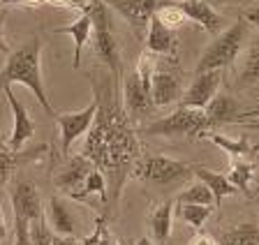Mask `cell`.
<instances>
[{
  "label": "cell",
  "mask_w": 259,
  "mask_h": 245,
  "mask_svg": "<svg viewBox=\"0 0 259 245\" xmlns=\"http://www.w3.org/2000/svg\"><path fill=\"white\" fill-rule=\"evenodd\" d=\"M109 76H91L97 111L91 130L86 132L83 155L91 158V162L107 176V185L111 187V204H116L125 178L135 174V167L139 162V141L135 130L130 127V116L123 109L120 86Z\"/></svg>",
  "instance_id": "1"
},
{
  "label": "cell",
  "mask_w": 259,
  "mask_h": 245,
  "mask_svg": "<svg viewBox=\"0 0 259 245\" xmlns=\"http://www.w3.org/2000/svg\"><path fill=\"white\" fill-rule=\"evenodd\" d=\"M12 83H21L32 95L37 97L39 107L47 111L51 118H56V109L49 102L47 88L42 79V42L32 37L30 42L21 44L16 51H10L5 60V67L0 70V88L12 86Z\"/></svg>",
  "instance_id": "2"
},
{
  "label": "cell",
  "mask_w": 259,
  "mask_h": 245,
  "mask_svg": "<svg viewBox=\"0 0 259 245\" xmlns=\"http://www.w3.org/2000/svg\"><path fill=\"white\" fill-rule=\"evenodd\" d=\"M88 14L93 19V37H95V54L97 58H102V63L109 67L113 81L120 86L123 79V63H120V49L113 35L111 17H109V5L102 0H91L88 5Z\"/></svg>",
  "instance_id": "3"
},
{
  "label": "cell",
  "mask_w": 259,
  "mask_h": 245,
  "mask_svg": "<svg viewBox=\"0 0 259 245\" xmlns=\"http://www.w3.org/2000/svg\"><path fill=\"white\" fill-rule=\"evenodd\" d=\"M250 23L245 19H238L234 26L215 35V39L208 44L201 54L199 63H197V74L199 72H210V70H225L238 58L243 44L248 39Z\"/></svg>",
  "instance_id": "4"
},
{
  "label": "cell",
  "mask_w": 259,
  "mask_h": 245,
  "mask_svg": "<svg viewBox=\"0 0 259 245\" xmlns=\"http://www.w3.org/2000/svg\"><path fill=\"white\" fill-rule=\"evenodd\" d=\"M135 176L146 183L148 187L164 190V187H176L194 176V164L181 162V160L167 158V155H148L139 160L135 167Z\"/></svg>",
  "instance_id": "5"
},
{
  "label": "cell",
  "mask_w": 259,
  "mask_h": 245,
  "mask_svg": "<svg viewBox=\"0 0 259 245\" xmlns=\"http://www.w3.org/2000/svg\"><path fill=\"white\" fill-rule=\"evenodd\" d=\"M210 130L213 125H210L206 111L190 109V107H181L169 116L153 120L144 127L148 136H204Z\"/></svg>",
  "instance_id": "6"
},
{
  "label": "cell",
  "mask_w": 259,
  "mask_h": 245,
  "mask_svg": "<svg viewBox=\"0 0 259 245\" xmlns=\"http://www.w3.org/2000/svg\"><path fill=\"white\" fill-rule=\"evenodd\" d=\"M183 97V83H181V76H178L176 67L167 65L164 58L160 56L155 65V72H153L151 79V100L153 107H167V104H174Z\"/></svg>",
  "instance_id": "7"
},
{
  "label": "cell",
  "mask_w": 259,
  "mask_h": 245,
  "mask_svg": "<svg viewBox=\"0 0 259 245\" xmlns=\"http://www.w3.org/2000/svg\"><path fill=\"white\" fill-rule=\"evenodd\" d=\"M3 90H5V95H7V102H10V109H12V118H14L12 134H10V139H7V148H12V151H23V146L35 136L37 125H35V120H32L30 114H28L26 104L14 95L12 86H3Z\"/></svg>",
  "instance_id": "8"
},
{
  "label": "cell",
  "mask_w": 259,
  "mask_h": 245,
  "mask_svg": "<svg viewBox=\"0 0 259 245\" xmlns=\"http://www.w3.org/2000/svg\"><path fill=\"white\" fill-rule=\"evenodd\" d=\"M120 100H123V109L130 118H144L146 114H151L153 100L151 90L141 83V76L137 74V70H132L120 83Z\"/></svg>",
  "instance_id": "9"
},
{
  "label": "cell",
  "mask_w": 259,
  "mask_h": 245,
  "mask_svg": "<svg viewBox=\"0 0 259 245\" xmlns=\"http://www.w3.org/2000/svg\"><path fill=\"white\" fill-rule=\"evenodd\" d=\"M95 111H97V100H93L86 109L74 111V114H56V123L60 127V146H63V153L70 151L72 143L81 134H86L91 130L93 120H95Z\"/></svg>",
  "instance_id": "10"
},
{
  "label": "cell",
  "mask_w": 259,
  "mask_h": 245,
  "mask_svg": "<svg viewBox=\"0 0 259 245\" xmlns=\"http://www.w3.org/2000/svg\"><path fill=\"white\" fill-rule=\"evenodd\" d=\"M222 83V70H210V72H199L197 79L190 83V88L183 93L181 102L183 107L190 109H206V104L218 95Z\"/></svg>",
  "instance_id": "11"
},
{
  "label": "cell",
  "mask_w": 259,
  "mask_h": 245,
  "mask_svg": "<svg viewBox=\"0 0 259 245\" xmlns=\"http://www.w3.org/2000/svg\"><path fill=\"white\" fill-rule=\"evenodd\" d=\"M204 111L213 127L229 125V123H241V120H248V118H252V116H259L257 111L245 114V111L241 109V102H238L234 95H227V93H218L215 97L206 104Z\"/></svg>",
  "instance_id": "12"
},
{
  "label": "cell",
  "mask_w": 259,
  "mask_h": 245,
  "mask_svg": "<svg viewBox=\"0 0 259 245\" xmlns=\"http://www.w3.org/2000/svg\"><path fill=\"white\" fill-rule=\"evenodd\" d=\"M10 202L14 208V218H23L32 222L35 218L42 215V199H39L37 187L30 180H16L10 187Z\"/></svg>",
  "instance_id": "13"
},
{
  "label": "cell",
  "mask_w": 259,
  "mask_h": 245,
  "mask_svg": "<svg viewBox=\"0 0 259 245\" xmlns=\"http://www.w3.org/2000/svg\"><path fill=\"white\" fill-rule=\"evenodd\" d=\"M93 167H95V164L91 162V158H86L83 153H79V155H74V158L60 169V174L56 176V185H58L65 194H70L76 199V194L81 192V187L86 183L88 174L93 171Z\"/></svg>",
  "instance_id": "14"
},
{
  "label": "cell",
  "mask_w": 259,
  "mask_h": 245,
  "mask_svg": "<svg viewBox=\"0 0 259 245\" xmlns=\"http://www.w3.org/2000/svg\"><path fill=\"white\" fill-rule=\"evenodd\" d=\"M111 10H116L137 33H141L144 28H148L151 19L155 17L157 5L155 0H104Z\"/></svg>",
  "instance_id": "15"
},
{
  "label": "cell",
  "mask_w": 259,
  "mask_h": 245,
  "mask_svg": "<svg viewBox=\"0 0 259 245\" xmlns=\"http://www.w3.org/2000/svg\"><path fill=\"white\" fill-rule=\"evenodd\" d=\"M47 222L49 227L54 229V234H63V236H76L79 229V220H76L74 211L63 197H51L47 204Z\"/></svg>",
  "instance_id": "16"
},
{
  "label": "cell",
  "mask_w": 259,
  "mask_h": 245,
  "mask_svg": "<svg viewBox=\"0 0 259 245\" xmlns=\"http://www.w3.org/2000/svg\"><path fill=\"white\" fill-rule=\"evenodd\" d=\"M178 5L185 12L188 21H194L199 28H204L206 33L210 35L222 33V17L213 10L210 3H206V0H181Z\"/></svg>",
  "instance_id": "17"
},
{
  "label": "cell",
  "mask_w": 259,
  "mask_h": 245,
  "mask_svg": "<svg viewBox=\"0 0 259 245\" xmlns=\"http://www.w3.org/2000/svg\"><path fill=\"white\" fill-rule=\"evenodd\" d=\"M146 51L155 56H174L176 54V35L169 30L157 17L151 19L148 23V35H146Z\"/></svg>",
  "instance_id": "18"
},
{
  "label": "cell",
  "mask_w": 259,
  "mask_h": 245,
  "mask_svg": "<svg viewBox=\"0 0 259 245\" xmlns=\"http://www.w3.org/2000/svg\"><path fill=\"white\" fill-rule=\"evenodd\" d=\"M91 30H93V19L88 12H81V17L76 21L67 23L63 28H56L58 35H70L72 42H74V70L81 65V51H83L88 37H91Z\"/></svg>",
  "instance_id": "19"
},
{
  "label": "cell",
  "mask_w": 259,
  "mask_h": 245,
  "mask_svg": "<svg viewBox=\"0 0 259 245\" xmlns=\"http://www.w3.org/2000/svg\"><path fill=\"white\" fill-rule=\"evenodd\" d=\"M194 176H197V180H201L206 187H208L210 192H213V202H215V208L222 204V199L225 197H232L236 194V187L229 183V178L222 174H218V171H210L206 169V167H199V164H194Z\"/></svg>",
  "instance_id": "20"
},
{
  "label": "cell",
  "mask_w": 259,
  "mask_h": 245,
  "mask_svg": "<svg viewBox=\"0 0 259 245\" xmlns=\"http://www.w3.org/2000/svg\"><path fill=\"white\" fill-rule=\"evenodd\" d=\"M174 208L176 202H164L151 213L148 218V227H151V238L157 245L167 243L169 236H171V222H174Z\"/></svg>",
  "instance_id": "21"
},
{
  "label": "cell",
  "mask_w": 259,
  "mask_h": 245,
  "mask_svg": "<svg viewBox=\"0 0 259 245\" xmlns=\"http://www.w3.org/2000/svg\"><path fill=\"white\" fill-rule=\"evenodd\" d=\"M238 86L259 88V39H252L243 54V63L238 67Z\"/></svg>",
  "instance_id": "22"
},
{
  "label": "cell",
  "mask_w": 259,
  "mask_h": 245,
  "mask_svg": "<svg viewBox=\"0 0 259 245\" xmlns=\"http://www.w3.org/2000/svg\"><path fill=\"white\" fill-rule=\"evenodd\" d=\"M201 139H208V141H213L218 148H222V151H225L232 160H241V158L248 160V158H252L254 153H257V146H252L248 139H232V136L215 134V132H206Z\"/></svg>",
  "instance_id": "23"
},
{
  "label": "cell",
  "mask_w": 259,
  "mask_h": 245,
  "mask_svg": "<svg viewBox=\"0 0 259 245\" xmlns=\"http://www.w3.org/2000/svg\"><path fill=\"white\" fill-rule=\"evenodd\" d=\"M218 245H259V224L241 222L236 227L222 231Z\"/></svg>",
  "instance_id": "24"
},
{
  "label": "cell",
  "mask_w": 259,
  "mask_h": 245,
  "mask_svg": "<svg viewBox=\"0 0 259 245\" xmlns=\"http://www.w3.org/2000/svg\"><path fill=\"white\" fill-rule=\"evenodd\" d=\"M229 183L236 190L245 192L248 197H252V178H254V164L250 160L241 158V160H232V169H229Z\"/></svg>",
  "instance_id": "25"
},
{
  "label": "cell",
  "mask_w": 259,
  "mask_h": 245,
  "mask_svg": "<svg viewBox=\"0 0 259 245\" xmlns=\"http://www.w3.org/2000/svg\"><path fill=\"white\" fill-rule=\"evenodd\" d=\"M215 211L213 206H199V204H176V215L190 224L192 229H201L206 220L210 218V213Z\"/></svg>",
  "instance_id": "26"
},
{
  "label": "cell",
  "mask_w": 259,
  "mask_h": 245,
  "mask_svg": "<svg viewBox=\"0 0 259 245\" xmlns=\"http://www.w3.org/2000/svg\"><path fill=\"white\" fill-rule=\"evenodd\" d=\"M91 194H97L100 199H102V204L109 202L107 176L97 169V167H93V171L88 174V178H86V183H83V187H81V192L76 194V202H81V199H86V197H91Z\"/></svg>",
  "instance_id": "27"
},
{
  "label": "cell",
  "mask_w": 259,
  "mask_h": 245,
  "mask_svg": "<svg viewBox=\"0 0 259 245\" xmlns=\"http://www.w3.org/2000/svg\"><path fill=\"white\" fill-rule=\"evenodd\" d=\"M30 158H35V153L23 155V151H12V148H7V146H0V187L7 185L12 171H14L23 160H30Z\"/></svg>",
  "instance_id": "28"
},
{
  "label": "cell",
  "mask_w": 259,
  "mask_h": 245,
  "mask_svg": "<svg viewBox=\"0 0 259 245\" xmlns=\"http://www.w3.org/2000/svg\"><path fill=\"white\" fill-rule=\"evenodd\" d=\"M176 204H199V206H213L215 208V202H213V192L201 183H190L188 190H183L181 194L176 197Z\"/></svg>",
  "instance_id": "29"
},
{
  "label": "cell",
  "mask_w": 259,
  "mask_h": 245,
  "mask_svg": "<svg viewBox=\"0 0 259 245\" xmlns=\"http://www.w3.org/2000/svg\"><path fill=\"white\" fill-rule=\"evenodd\" d=\"M28 229H30V240L32 245H54V229L49 227L47 222V215H39V218H35L30 224H28Z\"/></svg>",
  "instance_id": "30"
},
{
  "label": "cell",
  "mask_w": 259,
  "mask_h": 245,
  "mask_svg": "<svg viewBox=\"0 0 259 245\" xmlns=\"http://www.w3.org/2000/svg\"><path fill=\"white\" fill-rule=\"evenodd\" d=\"M155 17L160 19L164 26L169 28V30H178V28L183 26L185 21H188V17H185V12L181 10V5H174V7H162V10L155 12Z\"/></svg>",
  "instance_id": "31"
},
{
  "label": "cell",
  "mask_w": 259,
  "mask_h": 245,
  "mask_svg": "<svg viewBox=\"0 0 259 245\" xmlns=\"http://www.w3.org/2000/svg\"><path fill=\"white\" fill-rule=\"evenodd\" d=\"M28 220L14 218V245H32L30 240V229H28Z\"/></svg>",
  "instance_id": "32"
},
{
  "label": "cell",
  "mask_w": 259,
  "mask_h": 245,
  "mask_svg": "<svg viewBox=\"0 0 259 245\" xmlns=\"http://www.w3.org/2000/svg\"><path fill=\"white\" fill-rule=\"evenodd\" d=\"M188 245H218V240L213 238V236L204 234V231H197V234L188 240Z\"/></svg>",
  "instance_id": "33"
},
{
  "label": "cell",
  "mask_w": 259,
  "mask_h": 245,
  "mask_svg": "<svg viewBox=\"0 0 259 245\" xmlns=\"http://www.w3.org/2000/svg\"><path fill=\"white\" fill-rule=\"evenodd\" d=\"M243 19H245L250 26H254L259 30V5L257 7H250V10L243 12Z\"/></svg>",
  "instance_id": "34"
},
{
  "label": "cell",
  "mask_w": 259,
  "mask_h": 245,
  "mask_svg": "<svg viewBox=\"0 0 259 245\" xmlns=\"http://www.w3.org/2000/svg\"><path fill=\"white\" fill-rule=\"evenodd\" d=\"M54 245H81V240L76 236H63V234H56L54 236Z\"/></svg>",
  "instance_id": "35"
},
{
  "label": "cell",
  "mask_w": 259,
  "mask_h": 245,
  "mask_svg": "<svg viewBox=\"0 0 259 245\" xmlns=\"http://www.w3.org/2000/svg\"><path fill=\"white\" fill-rule=\"evenodd\" d=\"M3 30H5V17L0 14V54H10V46H7V42H5Z\"/></svg>",
  "instance_id": "36"
},
{
  "label": "cell",
  "mask_w": 259,
  "mask_h": 245,
  "mask_svg": "<svg viewBox=\"0 0 259 245\" xmlns=\"http://www.w3.org/2000/svg\"><path fill=\"white\" fill-rule=\"evenodd\" d=\"M236 125H241L243 130H259V118H252V120H241V123H236Z\"/></svg>",
  "instance_id": "37"
},
{
  "label": "cell",
  "mask_w": 259,
  "mask_h": 245,
  "mask_svg": "<svg viewBox=\"0 0 259 245\" xmlns=\"http://www.w3.org/2000/svg\"><path fill=\"white\" fill-rule=\"evenodd\" d=\"M100 245H120L118 243V238H116V236H111V231H104V236H102V240H100Z\"/></svg>",
  "instance_id": "38"
},
{
  "label": "cell",
  "mask_w": 259,
  "mask_h": 245,
  "mask_svg": "<svg viewBox=\"0 0 259 245\" xmlns=\"http://www.w3.org/2000/svg\"><path fill=\"white\" fill-rule=\"evenodd\" d=\"M7 236V224H5V215H3V202H0V240Z\"/></svg>",
  "instance_id": "39"
},
{
  "label": "cell",
  "mask_w": 259,
  "mask_h": 245,
  "mask_svg": "<svg viewBox=\"0 0 259 245\" xmlns=\"http://www.w3.org/2000/svg\"><path fill=\"white\" fill-rule=\"evenodd\" d=\"M181 0H155V5H157V10H162V7H174V5H178Z\"/></svg>",
  "instance_id": "40"
},
{
  "label": "cell",
  "mask_w": 259,
  "mask_h": 245,
  "mask_svg": "<svg viewBox=\"0 0 259 245\" xmlns=\"http://www.w3.org/2000/svg\"><path fill=\"white\" fill-rule=\"evenodd\" d=\"M210 5H227V3H232V0H206Z\"/></svg>",
  "instance_id": "41"
},
{
  "label": "cell",
  "mask_w": 259,
  "mask_h": 245,
  "mask_svg": "<svg viewBox=\"0 0 259 245\" xmlns=\"http://www.w3.org/2000/svg\"><path fill=\"white\" fill-rule=\"evenodd\" d=\"M137 245H153V243L148 238H139V240H137Z\"/></svg>",
  "instance_id": "42"
},
{
  "label": "cell",
  "mask_w": 259,
  "mask_h": 245,
  "mask_svg": "<svg viewBox=\"0 0 259 245\" xmlns=\"http://www.w3.org/2000/svg\"><path fill=\"white\" fill-rule=\"evenodd\" d=\"M162 245H185V243H181V240H167V243H162Z\"/></svg>",
  "instance_id": "43"
},
{
  "label": "cell",
  "mask_w": 259,
  "mask_h": 245,
  "mask_svg": "<svg viewBox=\"0 0 259 245\" xmlns=\"http://www.w3.org/2000/svg\"><path fill=\"white\" fill-rule=\"evenodd\" d=\"M0 146H3V132H0Z\"/></svg>",
  "instance_id": "44"
},
{
  "label": "cell",
  "mask_w": 259,
  "mask_h": 245,
  "mask_svg": "<svg viewBox=\"0 0 259 245\" xmlns=\"http://www.w3.org/2000/svg\"><path fill=\"white\" fill-rule=\"evenodd\" d=\"M0 3H5V0H0Z\"/></svg>",
  "instance_id": "45"
}]
</instances>
